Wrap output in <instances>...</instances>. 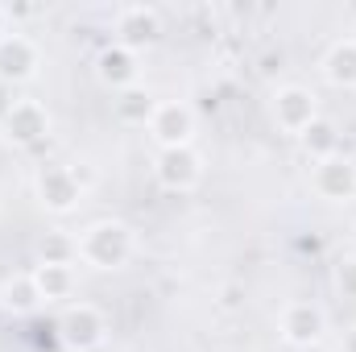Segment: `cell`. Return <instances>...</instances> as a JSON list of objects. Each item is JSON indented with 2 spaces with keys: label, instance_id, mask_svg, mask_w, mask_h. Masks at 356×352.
Segmentation results:
<instances>
[{
  "label": "cell",
  "instance_id": "1",
  "mask_svg": "<svg viewBox=\"0 0 356 352\" xmlns=\"http://www.w3.org/2000/svg\"><path fill=\"white\" fill-rule=\"evenodd\" d=\"M129 253V232L120 224H99L88 237V257L99 265H120Z\"/></svg>",
  "mask_w": 356,
  "mask_h": 352
},
{
  "label": "cell",
  "instance_id": "2",
  "mask_svg": "<svg viewBox=\"0 0 356 352\" xmlns=\"http://www.w3.org/2000/svg\"><path fill=\"white\" fill-rule=\"evenodd\" d=\"M63 332H67V340H71V344L88 349V344H95V340H99L104 323H99V315H95L91 307H79V311H71V315L63 319Z\"/></svg>",
  "mask_w": 356,
  "mask_h": 352
},
{
  "label": "cell",
  "instance_id": "3",
  "mask_svg": "<svg viewBox=\"0 0 356 352\" xmlns=\"http://www.w3.org/2000/svg\"><path fill=\"white\" fill-rule=\"evenodd\" d=\"M311 95L307 91H286V95H277V116H282V125H290V129H307L311 125Z\"/></svg>",
  "mask_w": 356,
  "mask_h": 352
},
{
  "label": "cell",
  "instance_id": "4",
  "mask_svg": "<svg viewBox=\"0 0 356 352\" xmlns=\"http://www.w3.org/2000/svg\"><path fill=\"white\" fill-rule=\"evenodd\" d=\"M319 328H323V319H319L315 307H290V311H286V336H290V340L307 344V340L319 336Z\"/></svg>",
  "mask_w": 356,
  "mask_h": 352
},
{
  "label": "cell",
  "instance_id": "5",
  "mask_svg": "<svg viewBox=\"0 0 356 352\" xmlns=\"http://www.w3.org/2000/svg\"><path fill=\"white\" fill-rule=\"evenodd\" d=\"M154 129H158V137L162 141H186V133H191V116L182 112V108H162L158 112V120H154Z\"/></svg>",
  "mask_w": 356,
  "mask_h": 352
},
{
  "label": "cell",
  "instance_id": "6",
  "mask_svg": "<svg viewBox=\"0 0 356 352\" xmlns=\"http://www.w3.org/2000/svg\"><path fill=\"white\" fill-rule=\"evenodd\" d=\"M8 129H13V137H21V141H33V137H42L46 133V120H42V112L38 108H17L13 116H8Z\"/></svg>",
  "mask_w": 356,
  "mask_h": 352
},
{
  "label": "cell",
  "instance_id": "7",
  "mask_svg": "<svg viewBox=\"0 0 356 352\" xmlns=\"http://www.w3.org/2000/svg\"><path fill=\"white\" fill-rule=\"evenodd\" d=\"M29 67H33V54H29L25 42H4L0 46V71L4 75H25Z\"/></svg>",
  "mask_w": 356,
  "mask_h": 352
},
{
  "label": "cell",
  "instance_id": "8",
  "mask_svg": "<svg viewBox=\"0 0 356 352\" xmlns=\"http://www.w3.org/2000/svg\"><path fill=\"white\" fill-rule=\"evenodd\" d=\"M353 182H356V175H353L348 162H327V166H323V191H332V195H348Z\"/></svg>",
  "mask_w": 356,
  "mask_h": 352
},
{
  "label": "cell",
  "instance_id": "9",
  "mask_svg": "<svg viewBox=\"0 0 356 352\" xmlns=\"http://www.w3.org/2000/svg\"><path fill=\"white\" fill-rule=\"evenodd\" d=\"M199 175V170H195V158H191V154H166V162H162V178H166V182H182V186H186V182H191V178Z\"/></svg>",
  "mask_w": 356,
  "mask_h": 352
},
{
  "label": "cell",
  "instance_id": "10",
  "mask_svg": "<svg viewBox=\"0 0 356 352\" xmlns=\"http://www.w3.org/2000/svg\"><path fill=\"white\" fill-rule=\"evenodd\" d=\"M42 195H46L54 207H67V203L75 199V186H71L67 175H50V178H42Z\"/></svg>",
  "mask_w": 356,
  "mask_h": 352
},
{
  "label": "cell",
  "instance_id": "11",
  "mask_svg": "<svg viewBox=\"0 0 356 352\" xmlns=\"http://www.w3.org/2000/svg\"><path fill=\"white\" fill-rule=\"evenodd\" d=\"M332 75H336V79H356V46L353 42L332 54Z\"/></svg>",
  "mask_w": 356,
  "mask_h": 352
},
{
  "label": "cell",
  "instance_id": "12",
  "mask_svg": "<svg viewBox=\"0 0 356 352\" xmlns=\"http://www.w3.org/2000/svg\"><path fill=\"white\" fill-rule=\"evenodd\" d=\"M42 286H46V290H63V286H67V273H63L58 265H46V269H42Z\"/></svg>",
  "mask_w": 356,
  "mask_h": 352
}]
</instances>
